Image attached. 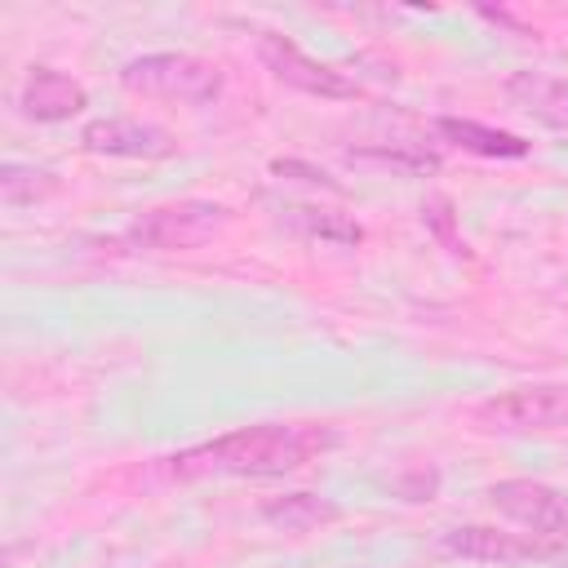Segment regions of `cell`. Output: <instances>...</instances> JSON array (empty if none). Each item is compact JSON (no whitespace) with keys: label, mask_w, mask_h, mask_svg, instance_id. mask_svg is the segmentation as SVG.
Masks as SVG:
<instances>
[{"label":"cell","mask_w":568,"mask_h":568,"mask_svg":"<svg viewBox=\"0 0 568 568\" xmlns=\"http://www.w3.org/2000/svg\"><path fill=\"white\" fill-rule=\"evenodd\" d=\"M337 435L328 426H315V422H257V426H240V430H226L217 439H204L195 448H182L164 462L182 479H204V475L275 479V475L302 470Z\"/></svg>","instance_id":"obj_1"},{"label":"cell","mask_w":568,"mask_h":568,"mask_svg":"<svg viewBox=\"0 0 568 568\" xmlns=\"http://www.w3.org/2000/svg\"><path fill=\"white\" fill-rule=\"evenodd\" d=\"M120 89L138 98H160V102H182V106H204L222 93V71L209 58L195 53H142L120 67Z\"/></svg>","instance_id":"obj_2"},{"label":"cell","mask_w":568,"mask_h":568,"mask_svg":"<svg viewBox=\"0 0 568 568\" xmlns=\"http://www.w3.org/2000/svg\"><path fill=\"white\" fill-rule=\"evenodd\" d=\"M226 222H231V209L217 200H173L138 213L124 231V244L151 248V253H186L222 235Z\"/></svg>","instance_id":"obj_3"},{"label":"cell","mask_w":568,"mask_h":568,"mask_svg":"<svg viewBox=\"0 0 568 568\" xmlns=\"http://www.w3.org/2000/svg\"><path fill=\"white\" fill-rule=\"evenodd\" d=\"M475 422L484 430H501V435L568 426V382H532V386L501 390V395L475 404Z\"/></svg>","instance_id":"obj_4"},{"label":"cell","mask_w":568,"mask_h":568,"mask_svg":"<svg viewBox=\"0 0 568 568\" xmlns=\"http://www.w3.org/2000/svg\"><path fill=\"white\" fill-rule=\"evenodd\" d=\"M444 550L479 564H524V559H568V537L510 532L497 524H462L444 532Z\"/></svg>","instance_id":"obj_5"},{"label":"cell","mask_w":568,"mask_h":568,"mask_svg":"<svg viewBox=\"0 0 568 568\" xmlns=\"http://www.w3.org/2000/svg\"><path fill=\"white\" fill-rule=\"evenodd\" d=\"M257 58H262V67H266L280 84H288V89H297V93H311V98H324V102L355 98V84H351L337 67L311 58L306 49H297V44H293L288 36H280V31H262V36H257Z\"/></svg>","instance_id":"obj_6"},{"label":"cell","mask_w":568,"mask_h":568,"mask_svg":"<svg viewBox=\"0 0 568 568\" xmlns=\"http://www.w3.org/2000/svg\"><path fill=\"white\" fill-rule=\"evenodd\" d=\"M488 506L497 515H506L510 524L528 528V532H546V537H568V493L541 479H497L488 488Z\"/></svg>","instance_id":"obj_7"},{"label":"cell","mask_w":568,"mask_h":568,"mask_svg":"<svg viewBox=\"0 0 568 568\" xmlns=\"http://www.w3.org/2000/svg\"><path fill=\"white\" fill-rule=\"evenodd\" d=\"M80 146L89 155H111V160H164L178 151L173 133L151 124V120H133V115H98L80 129Z\"/></svg>","instance_id":"obj_8"},{"label":"cell","mask_w":568,"mask_h":568,"mask_svg":"<svg viewBox=\"0 0 568 568\" xmlns=\"http://www.w3.org/2000/svg\"><path fill=\"white\" fill-rule=\"evenodd\" d=\"M18 106L27 120H40V124H58V120H71L89 106V93L80 80H71L67 71H53V67H36L27 80H22V93H18Z\"/></svg>","instance_id":"obj_9"},{"label":"cell","mask_w":568,"mask_h":568,"mask_svg":"<svg viewBox=\"0 0 568 568\" xmlns=\"http://www.w3.org/2000/svg\"><path fill=\"white\" fill-rule=\"evenodd\" d=\"M506 98L524 115H532V120H541L550 129H568V80L541 75V71H515L506 80Z\"/></svg>","instance_id":"obj_10"},{"label":"cell","mask_w":568,"mask_h":568,"mask_svg":"<svg viewBox=\"0 0 568 568\" xmlns=\"http://www.w3.org/2000/svg\"><path fill=\"white\" fill-rule=\"evenodd\" d=\"M435 129L453 146H462L470 155H484V160H524L528 155V142L519 133H506V129H493V124H479V120H466V115H444Z\"/></svg>","instance_id":"obj_11"},{"label":"cell","mask_w":568,"mask_h":568,"mask_svg":"<svg viewBox=\"0 0 568 568\" xmlns=\"http://www.w3.org/2000/svg\"><path fill=\"white\" fill-rule=\"evenodd\" d=\"M337 515H342L337 501H328V497H320V493H306V488L262 501V519H266L271 528H280V532H315V528L333 524Z\"/></svg>","instance_id":"obj_12"},{"label":"cell","mask_w":568,"mask_h":568,"mask_svg":"<svg viewBox=\"0 0 568 568\" xmlns=\"http://www.w3.org/2000/svg\"><path fill=\"white\" fill-rule=\"evenodd\" d=\"M342 160L351 169H368V173H395V178H430L439 173V155L417 151V146H386V142H368V146H346Z\"/></svg>","instance_id":"obj_13"},{"label":"cell","mask_w":568,"mask_h":568,"mask_svg":"<svg viewBox=\"0 0 568 568\" xmlns=\"http://www.w3.org/2000/svg\"><path fill=\"white\" fill-rule=\"evenodd\" d=\"M280 222L293 226L297 235L324 240V244H359L364 240V226L355 217L333 213V209H320V204H280Z\"/></svg>","instance_id":"obj_14"},{"label":"cell","mask_w":568,"mask_h":568,"mask_svg":"<svg viewBox=\"0 0 568 568\" xmlns=\"http://www.w3.org/2000/svg\"><path fill=\"white\" fill-rule=\"evenodd\" d=\"M53 191H58V178H53L49 169H36V164H4V169H0V200H4L9 209L36 204V200H44V195H53Z\"/></svg>","instance_id":"obj_15"},{"label":"cell","mask_w":568,"mask_h":568,"mask_svg":"<svg viewBox=\"0 0 568 568\" xmlns=\"http://www.w3.org/2000/svg\"><path fill=\"white\" fill-rule=\"evenodd\" d=\"M271 173H275V178H293V182H302V186H320V191H328V195H342V182H333L324 169H315V164H306V160H271Z\"/></svg>","instance_id":"obj_16"},{"label":"cell","mask_w":568,"mask_h":568,"mask_svg":"<svg viewBox=\"0 0 568 568\" xmlns=\"http://www.w3.org/2000/svg\"><path fill=\"white\" fill-rule=\"evenodd\" d=\"M422 222H426V226H430V231H435L453 253H462V248H466V244L457 240V231H453V204H448L444 195H430V200L422 204Z\"/></svg>","instance_id":"obj_17"},{"label":"cell","mask_w":568,"mask_h":568,"mask_svg":"<svg viewBox=\"0 0 568 568\" xmlns=\"http://www.w3.org/2000/svg\"><path fill=\"white\" fill-rule=\"evenodd\" d=\"M390 488H395L404 501H430V497L439 493V470H435V466H413V470L399 475Z\"/></svg>","instance_id":"obj_18"}]
</instances>
